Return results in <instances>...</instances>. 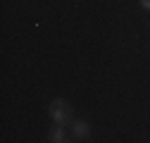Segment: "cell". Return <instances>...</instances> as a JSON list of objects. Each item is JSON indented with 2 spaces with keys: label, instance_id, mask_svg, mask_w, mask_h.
<instances>
[{
  "label": "cell",
  "instance_id": "1",
  "mask_svg": "<svg viewBox=\"0 0 150 143\" xmlns=\"http://www.w3.org/2000/svg\"><path fill=\"white\" fill-rule=\"evenodd\" d=\"M50 117L55 119V124L67 127V124L71 122V107H69L64 100H52V105H50Z\"/></svg>",
  "mask_w": 150,
  "mask_h": 143
},
{
  "label": "cell",
  "instance_id": "2",
  "mask_svg": "<svg viewBox=\"0 0 150 143\" xmlns=\"http://www.w3.org/2000/svg\"><path fill=\"white\" fill-rule=\"evenodd\" d=\"M88 134H91V127H88V122H83V119H79V122H74L71 124V136L74 138H88Z\"/></svg>",
  "mask_w": 150,
  "mask_h": 143
},
{
  "label": "cell",
  "instance_id": "3",
  "mask_svg": "<svg viewBox=\"0 0 150 143\" xmlns=\"http://www.w3.org/2000/svg\"><path fill=\"white\" fill-rule=\"evenodd\" d=\"M50 141L52 143H62L64 141V127H62V124H57V129L50 131Z\"/></svg>",
  "mask_w": 150,
  "mask_h": 143
},
{
  "label": "cell",
  "instance_id": "4",
  "mask_svg": "<svg viewBox=\"0 0 150 143\" xmlns=\"http://www.w3.org/2000/svg\"><path fill=\"white\" fill-rule=\"evenodd\" d=\"M141 7L143 10H150V0H141Z\"/></svg>",
  "mask_w": 150,
  "mask_h": 143
}]
</instances>
